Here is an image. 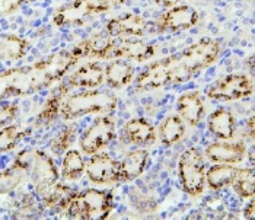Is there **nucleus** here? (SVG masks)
<instances>
[{"instance_id":"nucleus-5","label":"nucleus","mask_w":255,"mask_h":220,"mask_svg":"<svg viewBox=\"0 0 255 220\" xmlns=\"http://www.w3.org/2000/svg\"><path fill=\"white\" fill-rule=\"evenodd\" d=\"M128 0H72L54 12L53 23L56 26H79L92 16H98L120 6Z\"/></svg>"},{"instance_id":"nucleus-34","label":"nucleus","mask_w":255,"mask_h":220,"mask_svg":"<svg viewBox=\"0 0 255 220\" xmlns=\"http://www.w3.org/2000/svg\"><path fill=\"white\" fill-rule=\"evenodd\" d=\"M247 128H248V133H250V137L251 140L254 139V117L251 115L248 121H247Z\"/></svg>"},{"instance_id":"nucleus-32","label":"nucleus","mask_w":255,"mask_h":220,"mask_svg":"<svg viewBox=\"0 0 255 220\" xmlns=\"http://www.w3.org/2000/svg\"><path fill=\"white\" fill-rule=\"evenodd\" d=\"M244 218L254 219V200L253 199H250V203L244 207Z\"/></svg>"},{"instance_id":"nucleus-25","label":"nucleus","mask_w":255,"mask_h":220,"mask_svg":"<svg viewBox=\"0 0 255 220\" xmlns=\"http://www.w3.org/2000/svg\"><path fill=\"white\" fill-rule=\"evenodd\" d=\"M185 122L179 115H168L160 122L159 127V137L163 146H174L178 141L182 140L185 136Z\"/></svg>"},{"instance_id":"nucleus-3","label":"nucleus","mask_w":255,"mask_h":220,"mask_svg":"<svg viewBox=\"0 0 255 220\" xmlns=\"http://www.w3.org/2000/svg\"><path fill=\"white\" fill-rule=\"evenodd\" d=\"M118 98L113 92L88 89L72 94L63 101L60 114L64 120H78L89 114H108L117 110Z\"/></svg>"},{"instance_id":"nucleus-22","label":"nucleus","mask_w":255,"mask_h":220,"mask_svg":"<svg viewBox=\"0 0 255 220\" xmlns=\"http://www.w3.org/2000/svg\"><path fill=\"white\" fill-rule=\"evenodd\" d=\"M239 168L229 163H217L206 171V184L213 191H222L232 185Z\"/></svg>"},{"instance_id":"nucleus-26","label":"nucleus","mask_w":255,"mask_h":220,"mask_svg":"<svg viewBox=\"0 0 255 220\" xmlns=\"http://www.w3.org/2000/svg\"><path fill=\"white\" fill-rule=\"evenodd\" d=\"M29 133L31 130L22 124H9L0 127V153L10 152Z\"/></svg>"},{"instance_id":"nucleus-18","label":"nucleus","mask_w":255,"mask_h":220,"mask_svg":"<svg viewBox=\"0 0 255 220\" xmlns=\"http://www.w3.org/2000/svg\"><path fill=\"white\" fill-rule=\"evenodd\" d=\"M209 131L220 140H229L235 136L236 118L228 108H217L207 118Z\"/></svg>"},{"instance_id":"nucleus-1","label":"nucleus","mask_w":255,"mask_h":220,"mask_svg":"<svg viewBox=\"0 0 255 220\" xmlns=\"http://www.w3.org/2000/svg\"><path fill=\"white\" fill-rule=\"evenodd\" d=\"M222 53V42L215 38H201L184 51L147 66L136 79L137 91H153L165 86L181 85L197 73L215 64Z\"/></svg>"},{"instance_id":"nucleus-4","label":"nucleus","mask_w":255,"mask_h":220,"mask_svg":"<svg viewBox=\"0 0 255 220\" xmlns=\"http://www.w3.org/2000/svg\"><path fill=\"white\" fill-rule=\"evenodd\" d=\"M114 207V197L111 191L88 188L85 191L75 193L61 213L69 218L85 220L108 219Z\"/></svg>"},{"instance_id":"nucleus-21","label":"nucleus","mask_w":255,"mask_h":220,"mask_svg":"<svg viewBox=\"0 0 255 220\" xmlns=\"http://www.w3.org/2000/svg\"><path fill=\"white\" fill-rule=\"evenodd\" d=\"M105 80L113 89H121L128 86L134 78L133 66L126 60H113L104 70Z\"/></svg>"},{"instance_id":"nucleus-35","label":"nucleus","mask_w":255,"mask_h":220,"mask_svg":"<svg viewBox=\"0 0 255 220\" xmlns=\"http://www.w3.org/2000/svg\"><path fill=\"white\" fill-rule=\"evenodd\" d=\"M7 98V95H6V91H4V86L1 85V82H0V101L6 100Z\"/></svg>"},{"instance_id":"nucleus-30","label":"nucleus","mask_w":255,"mask_h":220,"mask_svg":"<svg viewBox=\"0 0 255 220\" xmlns=\"http://www.w3.org/2000/svg\"><path fill=\"white\" fill-rule=\"evenodd\" d=\"M32 1H37V0H0V18L16 12L19 7Z\"/></svg>"},{"instance_id":"nucleus-29","label":"nucleus","mask_w":255,"mask_h":220,"mask_svg":"<svg viewBox=\"0 0 255 220\" xmlns=\"http://www.w3.org/2000/svg\"><path fill=\"white\" fill-rule=\"evenodd\" d=\"M75 139V128L73 127H64L59 134L51 141V152L54 153H61L69 149V146L73 143Z\"/></svg>"},{"instance_id":"nucleus-8","label":"nucleus","mask_w":255,"mask_h":220,"mask_svg":"<svg viewBox=\"0 0 255 220\" xmlns=\"http://www.w3.org/2000/svg\"><path fill=\"white\" fill-rule=\"evenodd\" d=\"M156 47L143 41H133L123 37H111L99 60H136L152 59Z\"/></svg>"},{"instance_id":"nucleus-6","label":"nucleus","mask_w":255,"mask_h":220,"mask_svg":"<svg viewBox=\"0 0 255 220\" xmlns=\"http://www.w3.org/2000/svg\"><path fill=\"white\" fill-rule=\"evenodd\" d=\"M178 174L184 193L193 197L203 194L206 187V162L197 147L182 152L178 162Z\"/></svg>"},{"instance_id":"nucleus-15","label":"nucleus","mask_w":255,"mask_h":220,"mask_svg":"<svg viewBox=\"0 0 255 220\" xmlns=\"http://www.w3.org/2000/svg\"><path fill=\"white\" fill-rule=\"evenodd\" d=\"M177 110L182 121L191 127L198 125L206 114L203 98L196 91H188L181 94L177 100Z\"/></svg>"},{"instance_id":"nucleus-28","label":"nucleus","mask_w":255,"mask_h":220,"mask_svg":"<svg viewBox=\"0 0 255 220\" xmlns=\"http://www.w3.org/2000/svg\"><path fill=\"white\" fill-rule=\"evenodd\" d=\"M85 169V160L78 150H67L61 163V177L67 181H78Z\"/></svg>"},{"instance_id":"nucleus-10","label":"nucleus","mask_w":255,"mask_h":220,"mask_svg":"<svg viewBox=\"0 0 255 220\" xmlns=\"http://www.w3.org/2000/svg\"><path fill=\"white\" fill-rule=\"evenodd\" d=\"M116 137V120L111 115H104L94 121L79 139L83 153L95 155L107 147Z\"/></svg>"},{"instance_id":"nucleus-17","label":"nucleus","mask_w":255,"mask_h":220,"mask_svg":"<svg viewBox=\"0 0 255 220\" xmlns=\"http://www.w3.org/2000/svg\"><path fill=\"white\" fill-rule=\"evenodd\" d=\"M124 137L136 146H149L156 141V128L146 118H131L123 127Z\"/></svg>"},{"instance_id":"nucleus-31","label":"nucleus","mask_w":255,"mask_h":220,"mask_svg":"<svg viewBox=\"0 0 255 220\" xmlns=\"http://www.w3.org/2000/svg\"><path fill=\"white\" fill-rule=\"evenodd\" d=\"M18 104H6L0 107V127L7 125L9 121H12L18 115Z\"/></svg>"},{"instance_id":"nucleus-33","label":"nucleus","mask_w":255,"mask_h":220,"mask_svg":"<svg viewBox=\"0 0 255 220\" xmlns=\"http://www.w3.org/2000/svg\"><path fill=\"white\" fill-rule=\"evenodd\" d=\"M179 0H155V3L159 4V6H162V7H174V6H177V3Z\"/></svg>"},{"instance_id":"nucleus-36","label":"nucleus","mask_w":255,"mask_h":220,"mask_svg":"<svg viewBox=\"0 0 255 220\" xmlns=\"http://www.w3.org/2000/svg\"><path fill=\"white\" fill-rule=\"evenodd\" d=\"M248 64H250V72L253 73V72H254V59H253V57H250V60H248Z\"/></svg>"},{"instance_id":"nucleus-12","label":"nucleus","mask_w":255,"mask_h":220,"mask_svg":"<svg viewBox=\"0 0 255 220\" xmlns=\"http://www.w3.org/2000/svg\"><path fill=\"white\" fill-rule=\"evenodd\" d=\"M198 23V13L190 6H174L166 13H163L159 22L157 29L160 32H179L194 28Z\"/></svg>"},{"instance_id":"nucleus-27","label":"nucleus","mask_w":255,"mask_h":220,"mask_svg":"<svg viewBox=\"0 0 255 220\" xmlns=\"http://www.w3.org/2000/svg\"><path fill=\"white\" fill-rule=\"evenodd\" d=\"M232 187H234L235 193L241 197V199H244V200L253 199L255 194L254 168H253V166L239 168L235 180L232 182Z\"/></svg>"},{"instance_id":"nucleus-37","label":"nucleus","mask_w":255,"mask_h":220,"mask_svg":"<svg viewBox=\"0 0 255 220\" xmlns=\"http://www.w3.org/2000/svg\"><path fill=\"white\" fill-rule=\"evenodd\" d=\"M250 1H253V0H250Z\"/></svg>"},{"instance_id":"nucleus-14","label":"nucleus","mask_w":255,"mask_h":220,"mask_svg":"<svg viewBox=\"0 0 255 220\" xmlns=\"http://www.w3.org/2000/svg\"><path fill=\"white\" fill-rule=\"evenodd\" d=\"M206 156L215 163H229L236 165L247 158L248 150L242 141L228 143V141H215L206 146Z\"/></svg>"},{"instance_id":"nucleus-20","label":"nucleus","mask_w":255,"mask_h":220,"mask_svg":"<svg viewBox=\"0 0 255 220\" xmlns=\"http://www.w3.org/2000/svg\"><path fill=\"white\" fill-rule=\"evenodd\" d=\"M69 91H70V86L67 83H61L59 85V88L47 98L42 110L39 111L38 117H37V122L34 127H45L48 124H51L53 121L56 120V117L59 115L60 110H61V105H63V101L64 98L69 95Z\"/></svg>"},{"instance_id":"nucleus-2","label":"nucleus","mask_w":255,"mask_h":220,"mask_svg":"<svg viewBox=\"0 0 255 220\" xmlns=\"http://www.w3.org/2000/svg\"><path fill=\"white\" fill-rule=\"evenodd\" d=\"M79 60L73 51H59L34 64L0 72V82L4 86L7 98L28 97L60 82Z\"/></svg>"},{"instance_id":"nucleus-13","label":"nucleus","mask_w":255,"mask_h":220,"mask_svg":"<svg viewBox=\"0 0 255 220\" xmlns=\"http://www.w3.org/2000/svg\"><path fill=\"white\" fill-rule=\"evenodd\" d=\"M149 28V22L137 13H126L107 22L105 32L111 37H143Z\"/></svg>"},{"instance_id":"nucleus-9","label":"nucleus","mask_w":255,"mask_h":220,"mask_svg":"<svg viewBox=\"0 0 255 220\" xmlns=\"http://www.w3.org/2000/svg\"><path fill=\"white\" fill-rule=\"evenodd\" d=\"M207 98L217 102H229L250 98L253 95V82L244 73H232L216 80L206 89Z\"/></svg>"},{"instance_id":"nucleus-24","label":"nucleus","mask_w":255,"mask_h":220,"mask_svg":"<svg viewBox=\"0 0 255 220\" xmlns=\"http://www.w3.org/2000/svg\"><path fill=\"white\" fill-rule=\"evenodd\" d=\"M26 177H28V166L18 156L10 168L0 172V194H7L13 191L25 181Z\"/></svg>"},{"instance_id":"nucleus-19","label":"nucleus","mask_w":255,"mask_h":220,"mask_svg":"<svg viewBox=\"0 0 255 220\" xmlns=\"http://www.w3.org/2000/svg\"><path fill=\"white\" fill-rule=\"evenodd\" d=\"M149 162V153L144 149H134L128 152L120 162V181L131 182L144 172Z\"/></svg>"},{"instance_id":"nucleus-16","label":"nucleus","mask_w":255,"mask_h":220,"mask_svg":"<svg viewBox=\"0 0 255 220\" xmlns=\"http://www.w3.org/2000/svg\"><path fill=\"white\" fill-rule=\"evenodd\" d=\"M105 80V73L102 66L95 61L83 63L79 69H76L67 80L70 88L79 89H97Z\"/></svg>"},{"instance_id":"nucleus-23","label":"nucleus","mask_w":255,"mask_h":220,"mask_svg":"<svg viewBox=\"0 0 255 220\" xmlns=\"http://www.w3.org/2000/svg\"><path fill=\"white\" fill-rule=\"evenodd\" d=\"M29 42L15 34L0 35V60L18 61L26 56Z\"/></svg>"},{"instance_id":"nucleus-11","label":"nucleus","mask_w":255,"mask_h":220,"mask_svg":"<svg viewBox=\"0 0 255 220\" xmlns=\"http://www.w3.org/2000/svg\"><path fill=\"white\" fill-rule=\"evenodd\" d=\"M88 180L97 185L116 184L120 181V162L108 153H95L86 165Z\"/></svg>"},{"instance_id":"nucleus-7","label":"nucleus","mask_w":255,"mask_h":220,"mask_svg":"<svg viewBox=\"0 0 255 220\" xmlns=\"http://www.w3.org/2000/svg\"><path fill=\"white\" fill-rule=\"evenodd\" d=\"M19 158L28 166V177L31 178L35 191L42 197L59 182V169L47 153L41 150L22 152Z\"/></svg>"}]
</instances>
